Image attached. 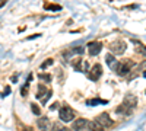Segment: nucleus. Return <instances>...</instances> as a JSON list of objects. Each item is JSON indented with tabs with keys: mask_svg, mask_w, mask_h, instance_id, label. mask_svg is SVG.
<instances>
[{
	"mask_svg": "<svg viewBox=\"0 0 146 131\" xmlns=\"http://www.w3.org/2000/svg\"><path fill=\"white\" fill-rule=\"evenodd\" d=\"M102 50V44L98 42V41H95V42H89L88 44V51L91 55H98L100 51Z\"/></svg>",
	"mask_w": 146,
	"mask_h": 131,
	"instance_id": "obj_6",
	"label": "nucleus"
},
{
	"mask_svg": "<svg viewBox=\"0 0 146 131\" xmlns=\"http://www.w3.org/2000/svg\"><path fill=\"white\" fill-rule=\"evenodd\" d=\"M96 121H98L104 128H107V127H110V125H113V120L110 118V115L107 114V112H102V114H100L98 117L95 118Z\"/></svg>",
	"mask_w": 146,
	"mask_h": 131,
	"instance_id": "obj_4",
	"label": "nucleus"
},
{
	"mask_svg": "<svg viewBox=\"0 0 146 131\" xmlns=\"http://www.w3.org/2000/svg\"><path fill=\"white\" fill-rule=\"evenodd\" d=\"M32 79V76H29L28 77V82L25 83V85H23V88L21 89V95H22V96H27V95H28V88H29V80Z\"/></svg>",
	"mask_w": 146,
	"mask_h": 131,
	"instance_id": "obj_14",
	"label": "nucleus"
},
{
	"mask_svg": "<svg viewBox=\"0 0 146 131\" xmlns=\"http://www.w3.org/2000/svg\"><path fill=\"white\" fill-rule=\"evenodd\" d=\"M58 117L63 122H70L73 118H75V111H73L72 108H69V106H63L58 112Z\"/></svg>",
	"mask_w": 146,
	"mask_h": 131,
	"instance_id": "obj_1",
	"label": "nucleus"
},
{
	"mask_svg": "<svg viewBox=\"0 0 146 131\" xmlns=\"http://www.w3.org/2000/svg\"><path fill=\"white\" fill-rule=\"evenodd\" d=\"M143 76H145V77H146V70H145V71H143Z\"/></svg>",
	"mask_w": 146,
	"mask_h": 131,
	"instance_id": "obj_26",
	"label": "nucleus"
},
{
	"mask_svg": "<svg viewBox=\"0 0 146 131\" xmlns=\"http://www.w3.org/2000/svg\"><path fill=\"white\" fill-rule=\"evenodd\" d=\"M105 61H107V66H108L110 68H113V70H115L117 66H118V63H117V60L114 58L113 54H107V55H105Z\"/></svg>",
	"mask_w": 146,
	"mask_h": 131,
	"instance_id": "obj_9",
	"label": "nucleus"
},
{
	"mask_svg": "<svg viewBox=\"0 0 146 131\" xmlns=\"http://www.w3.org/2000/svg\"><path fill=\"white\" fill-rule=\"evenodd\" d=\"M31 109H32V112H34L35 115H40V114H41V109H40L35 103H32V105H31Z\"/></svg>",
	"mask_w": 146,
	"mask_h": 131,
	"instance_id": "obj_19",
	"label": "nucleus"
},
{
	"mask_svg": "<svg viewBox=\"0 0 146 131\" xmlns=\"http://www.w3.org/2000/svg\"><path fill=\"white\" fill-rule=\"evenodd\" d=\"M40 79H42V80H47V82H50V80H51V77L48 76V74H40Z\"/></svg>",
	"mask_w": 146,
	"mask_h": 131,
	"instance_id": "obj_21",
	"label": "nucleus"
},
{
	"mask_svg": "<svg viewBox=\"0 0 146 131\" xmlns=\"http://www.w3.org/2000/svg\"><path fill=\"white\" fill-rule=\"evenodd\" d=\"M133 44L136 45V50H137V53H140V54L146 55V47H145L143 44H139L137 41H133Z\"/></svg>",
	"mask_w": 146,
	"mask_h": 131,
	"instance_id": "obj_13",
	"label": "nucleus"
},
{
	"mask_svg": "<svg viewBox=\"0 0 146 131\" xmlns=\"http://www.w3.org/2000/svg\"><path fill=\"white\" fill-rule=\"evenodd\" d=\"M38 37H41V35H40V34H36V35H32V37H29L28 39H35V38H38Z\"/></svg>",
	"mask_w": 146,
	"mask_h": 131,
	"instance_id": "obj_22",
	"label": "nucleus"
},
{
	"mask_svg": "<svg viewBox=\"0 0 146 131\" xmlns=\"http://www.w3.org/2000/svg\"><path fill=\"white\" fill-rule=\"evenodd\" d=\"M7 93H9V88H7V89H6V90L2 93V96H5V95H7Z\"/></svg>",
	"mask_w": 146,
	"mask_h": 131,
	"instance_id": "obj_24",
	"label": "nucleus"
},
{
	"mask_svg": "<svg viewBox=\"0 0 146 131\" xmlns=\"http://www.w3.org/2000/svg\"><path fill=\"white\" fill-rule=\"evenodd\" d=\"M127 108L130 109V108H135L136 106V103H137V99L135 98V96H131V95H129V96H126V99H124V102H123Z\"/></svg>",
	"mask_w": 146,
	"mask_h": 131,
	"instance_id": "obj_10",
	"label": "nucleus"
},
{
	"mask_svg": "<svg viewBox=\"0 0 146 131\" xmlns=\"http://www.w3.org/2000/svg\"><path fill=\"white\" fill-rule=\"evenodd\" d=\"M133 66H135V63H133L131 60H124V61L118 63V66H117L115 71H117V74L124 76V74H127L129 71L131 70V67H133Z\"/></svg>",
	"mask_w": 146,
	"mask_h": 131,
	"instance_id": "obj_2",
	"label": "nucleus"
},
{
	"mask_svg": "<svg viewBox=\"0 0 146 131\" xmlns=\"http://www.w3.org/2000/svg\"><path fill=\"white\" fill-rule=\"evenodd\" d=\"M89 125V122L86 121V120H83V118H79V120H76V121H73V124H72V128L75 130V131H82V130H85Z\"/></svg>",
	"mask_w": 146,
	"mask_h": 131,
	"instance_id": "obj_7",
	"label": "nucleus"
},
{
	"mask_svg": "<svg viewBox=\"0 0 146 131\" xmlns=\"http://www.w3.org/2000/svg\"><path fill=\"white\" fill-rule=\"evenodd\" d=\"M89 128H91V131H104V127H102L98 121H96V120L89 124Z\"/></svg>",
	"mask_w": 146,
	"mask_h": 131,
	"instance_id": "obj_12",
	"label": "nucleus"
},
{
	"mask_svg": "<svg viewBox=\"0 0 146 131\" xmlns=\"http://www.w3.org/2000/svg\"><path fill=\"white\" fill-rule=\"evenodd\" d=\"M6 2H7V0H0V7H3Z\"/></svg>",
	"mask_w": 146,
	"mask_h": 131,
	"instance_id": "obj_23",
	"label": "nucleus"
},
{
	"mask_svg": "<svg viewBox=\"0 0 146 131\" xmlns=\"http://www.w3.org/2000/svg\"><path fill=\"white\" fill-rule=\"evenodd\" d=\"M89 106H95V105H100V103H107V101H102V99H89L88 102H86Z\"/></svg>",
	"mask_w": 146,
	"mask_h": 131,
	"instance_id": "obj_17",
	"label": "nucleus"
},
{
	"mask_svg": "<svg viewBox=\"0 0 146 131\" xmlns=\"http://www.w3.org/2000/svg\"><path fill=\"white\" fill-rule=\"evenodd\" d=\"M44 9L45 10H60V9H62V6H60V5H48V3H45L44 5Z\"/></svg>",
	"mask_w": 146,
	"mask_h": 131,
	"instance_id": "obj_16",
	"label": "nucleus"
},
{
	"mask_svg": "<svg viewBox=\"0 0 146 131\" xmlns=\"http://www.w3.org/2000/svg\"><path fill=\"white\" fill-rule=\"evenodd\" d=\"M126 42L124 41H121V39H117V41H114L111 45H110V51H111L113 54H115V55H121L124 51H126Z\"/></svg>",
	"mask_w": 146,
	"mask_h": 131,
	"instance_id": "obj_3",
	"label": "nucleus"
},
{
	"mask_svg": "<svg viewBox=\"0 0 146 131\" xmlns=\"http://www.w3.org/2000/svg\"><path fill=\"white\" fill-rule=\"evenodd\" d=\"M47 92H48V90H47V88H45V86H42V85H40V86H38V92H36V98H40V99H41Z\"/></svg>",
	"mask_w": 146,
	"mask_h": 131,
	"instance_id": "obj_15",
	"label": "nucleus"
},
{
	"mask_svg": "<svg viewBox=\"0 0 146 131\" xmlns=\"http://www.w3.org/2000/svg\"><path fill=\"white\" fill-rule=\"evenodd\" d=\"M36 125H38V128L42 130V131H50V128H51V122L48 118H40Z\"/></svg>",
	"mask_w": 146,
	"mask_h": 131,
	"instance_id": "obj_8",
	"label": "nucleus"
},
{
	"mask_svg": "<svg viewBox=\"0 0 146 131\" xmlns=\"http://www.w3.org/2000/svg\"><path fill=\"white\" fill-rule=\"evenodd\" d=\"M50 64H53V60H51V58H48V60H45V61L41 64V67H42V68H45L47 66H50Z\"/></svg>",
	"mask_w": 146,
	"mask_h": 131,
	"instance_id": "obj_20",
	"label": "nucleus"
},
{
	"mask_svg": "<svg viewBox=\"0 0 146 131\" xmlns=\"http://www.w3.org/2000/svg\"><path fill=\"white\" fill-rule=\"evenodd\" d=\"M101 74H102V67H101V64H95V66L91 68V71H89V79L94 80V82H96V80L101 77Z\"/></svg>",
	"mask_w": 146,
	"mask_h": 131,
	"instance_id": "obj_5",
	"label": "nucleus"
},
{
	"mask_svg": "<svg viewBox=\"0 0 146 131\" xmlns=\"http://www.w3.org/2000/svg\"><path fill=\"white\" fill-rule=\"evenodd\" d=\"M75 68H76L78 71H86V70L89 68V63H88V61H82V60H79V61L75 64Z\"/></svg>",
	"mask_w": 146,
	"mask_h": 131,
	"instance_id": "obj_11",
	"label": "nucleus"
},
{
	"mask_svg": "<svg viewBox=\"0 0 146 131\" xmlns=\"http://www.w3.org/2000/svg\"><path fill=\"white\" fill-rule=\"evenodd\" d=\"M51 93H53L51 90H48V92H47V93L44 95V96L41 98V103H42V105H47V101L50 99V96H51Z\"/></svg>",
	"mask_w": 146,
	"mask_h": 131,
	"instance_id": "obj_18",
	"label": "nucleus"
},
{
	"mask_svg": "<svg viewBox=\"0 0 146 131\" xmlns=\"http://www.w3.org/2000/svg\"><path fill=\"white\" fill-rule=\"evenodd\" d=\"M62 131H70V130H69V128H63Z\"/></svg>",
	"mask_w": 146,
	"mask_h": 131,
	"instance_id": "obj_25",
	"label": "nucleus"
}]
</instances>
